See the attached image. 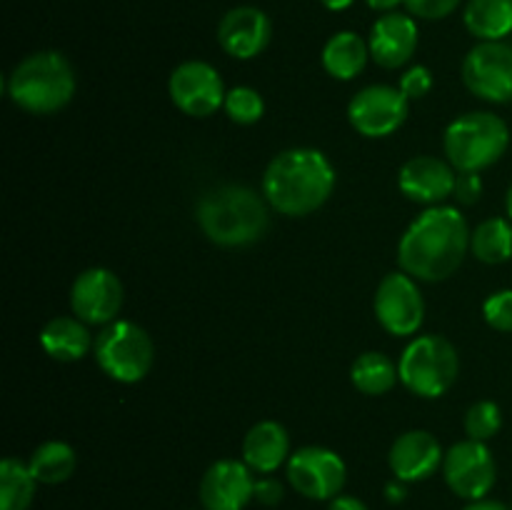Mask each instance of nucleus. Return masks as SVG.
Here are the masks:
<instances>
[{
    "instance_id": "23",
    "label": "nucleus",
    "mask_w": 512,
    "mask_h": 510,
    "mask_svg": "<svg viewBox=\"0 0 512 510\" xmlns=\"http://www.w3.org/2000/svg\"><path fill=\"white\" fill-rule=\"evenodd\" d=\"M463 18L480 43L503 40L512 33V0H470Z\"/></svg>"
},
{
    "instance_id": "17",
    "label": "nucleus",
    "mask_w": 512,
    "mask_h": 510,
    "mask_svg": "<svg viewBox=\"0 0 512 510\" xmlns=\"http://www.w3.org/2000/svg\"><path fill=\"white\" fill-rule=\"evenodd\" d=\"M370 58L383 68L393 70L408 63L418 48V25L413 15L385 13L380 15L370 30Z\"/></svg>"
},
{
    "instance_id": "33",
    "label": "nucleus",
    "mask_w": 512,
    "mask_h": 510,
    "mask_svg": "<svg viewBox=\"0 0 512 510\" xmlns=\"http://www.w3.org/2000/svg\"><path fill=\"white\" fill-rule=\"evenodd\" d=\"M483 193V180H480L478 173H460L458 180H455V198L463 205H473L475 200Z\"/></svg>"
},
{
    "instance_id": "13",
    "label": "nucleus",
    "mask_w": 512,
    "mask_h": 510,
    "mask_svg": "<svg viewBox=\"0 0 512 510\" xmlns=\"http://www.w3.org/2000/svg\"><path fill=\"white\" fill-rule=\"evenodd\" d=\"M170 98L193 118H208L220 105H225V85L218 70L203 60H188L170 75Z\"/></svg>"
},
{
    "instance_id": "15",
    "label": "nucleus",
    "mask_w": 512,
    "mask_h": 510,
    "mask_svg": "<svg viewBox=\"0 0 512 510\" xmlns=\"http://www.w3.org/2000/svg\"><path fill=\"white\" fill-rule=\"evenodd\" d=\"M255 498V480L240 460H218L200 480V503L205 510H243Z\"/></svg>"
},
{
    "instance_id": "38",
    "label": "nucleus",
    "mask_w": 512,
    "mask_h": 510,
    "mask_svg": "<svg viewBox=\"0 0 512 510\" xmlns=\"http://www.w3.org/2000/svg\"><path fill=\"white\" fill-rule=\"evenodd\" d=\"M388 498L395 500V503L405 498V488H403V485H400V480H398V483H390L388 485Z\"/></svg>"
},
{
    "instance_id": "28",
    "label": "nucleus",
    "mask_w": 512,
    "mask_h": 510,
    "mask_svg": "<svg viewBox=\"0 0 512 510\" xmlns=\"http://www.w3.org/2000/svg\"><path fill=\"white\" fill-rule=\"evenodd\" d=\"M225 113L230 115L233 123L240 125H253L263 118L265 103L260 98V93L255 88H248V85H240V88H233L228 95H225Z\"/></svg>"
},
{
    "instance_id": "3",
    "label": "nucleus",
    "mask_w": 512,
    "mask_h": 510,
    "mask_svg": "<svg viewBox=\"0 0 512 510\" xmlns=\"http://www.w3.org/2000/svg\"><path fill=\"white\" fill-rule=\"evenodd\" d=\"M198 223L213 243L225 248L250 245L268 228V208L255 190L245 185H220L198 203Z\"/></svg>"
},
{
    "instance_id": "12",
    "label": "nucleus",
    "mask_w": 512,
    "mask_h": 510,
    "mask_svg": "<svg viewBox=\"0 0 512 510\" xmlns=\"http://www.w3.org/2000/svg\"><path fill=\"white\" fill-rule=\"evenodd\" d=\"M375 315L390 335H413L423 325L425 303L413 275L390 273L380 280L375 293Z\"/></svg>"
},
{
    "instance_id": "36",
    "label": "nucleus",
    "mask_w": 512,
    "mask_h": 510,
    "mask_svg": "<svg viewBox=\"0 0 512 510\" xmlns=\"http://www.w3.org/2000/svg\"><path fill=\"white\" fill-rule=\"evenodd\" d=\"M463 510H508L503 503L498 500H470V505H465Z\"/></svg>"
},
{
    "instance_id": "40",
    "label": "nucleus",
    "mask_w": 512,
    "mask_h": 510,
    "mask_svg": "<svg viewBox=\"0 0 512 510\" xmlns=\"http://www.w3.org/2000/svg\"><path fill=\"white\" fill-rule=\"evenodd\" d=\"M505 208H508V215H510V220H512V185H510L508 195H505Z\"/></svg>"
},
{
    "instance_id": "11",
    "label": "nucleus",
    "mask_w": 512,
    "mask_h": 510,
    "mask_svg": "<svg viewBox=\"0 0 512 510\" xmlns=\"http://www.w3.org/2000/svg\"><path fill=\"white\" fill-rule=\"evenodd\" d=\"M288 480L305 498L333 500L345 485V463L330 448L308 445L288 458Z\"/></svg>"
},
{
    "instance_id": "14",
    "label": "nucleus",
    "mask_w": 512,
    "mask_h": 510,
    "mask_svg": "<svg viewBox=\"0 0 512 510\" xmlns=\"http://www.w3.org/2000/svg\"><path fill=\"white\" fill-rule=\"evenodd\" d=\"M70 305L83 323L110 325L123 308V285L110 270L90 268L75 278Z\"/></svg>"
},
{
    "instance_id": "1",
    "label": "nucleus",
    "mask_w": 512,
    "mask_h": 510,
    "mask_svg": "<svg viewBox=\"0 0 512 510\" xmlns=\"http://www.w3.org/2000/svg\"><path fill=\"white\" fill-rule=\"evenodd\" d=\"M470 248V230L458 208L433 205L410 223L398 245L400 268L425 283L450 278Z\"/></svg>"
},
{
    "instance_id": "31",
    "label": "nucleus",
    "mask_w": 512,
    "mask_h": 510,
    "mask_svg": "<svg viewBox=\"0 0 512 510\" xmlns=\"http://www.w3.org/2000/svg\"><path fill=\"white\" fill-rule=\"evenodd\" d=\"M400 90L408 100H420L433 90V73L425 65H415L400 78Z\"/></svg>"
},
{
    "instance_id": "9",
    "label": "nucleus",
    "mask_w": 512,
    "mask_h": 510,
    "mask_svg": "<svg viewBox=\"0 0 512 510\" xmlns=\"http://www.w3.org/2000/svg\"><path fill=\"white\" fill-rule=\"evenodd\" d=\"M443 475L455 495L465 500H483L493 490L498 468L488 445L468 438L445 453Z\"/></svg>"
},
{
    "instance_id": "20",
    "label": "nucleus",
    "mask_w": 512,
    "mask_h": 510,
    "mask_svg": "<svg viewBox=\"0 0 512 510\" xmlns=\"http://www.w3.org/2000/svg\"><path fill=\"white\" fill-rule=\"evenodd\" d=\"M290 438L275 420H260L243 440V463L255 473H273L288 460Z\"/></svg>"
},
{
    "instance_id": "37",
    "label": "nucleus",
    "mask_w": 512,
    "mask_h": 510,
    "mask_svg": "<svg viewBox=\"0 0 512 510\" xmlns=\"http://www.w3.org/2000/svg\"><path fill=\"white\" fill-rule=\"evenodd\" d=\"M400 3H405V0H368L370 8L380 10V13H393Z\"/></svg>"
},
{
    "instance_id": "24",
    "label": "nucleus",
    "mask_w": 512,
    "mask_h": 510,
    "mask_svg": "<svg viewBox=\"0 0 512 510\" xmlns=\"http://www.w3.org/2000/svg\"><path fill=\"white\" fill-rule=\"evenodd\" d=\"M75 465H78L75 450L63 440H48L40 448H35L28 460L33 478L45 485H58L68 480L75 473Z\"/></svg>"
},
{
    "instance_id": "34",
    "label": "nucleus",
    "mask_w": 512,
    "mask_h": 510,
    "mask_svg": "<svg viewBox=\"0 0 512 510\" xmlns=\"http://www.w3.org/2000/svg\"><path fill=\"white\" fill-rule=\"evenodd\" d=\"M255 500L263 505H278L283 500V485L275 478L255 480Z\"/></svg>"
},
{
    "instance_id": "7",
    "label": "nucleus",
    "mask_w": 512,
    "mask_h": 510,
    "mask_svg": "<svg viewBox=\"0 0 512 510\" xmlns=\"http://www.w3.org/2000/svg\"><path fill=\"white\" fill-rule=\"evenodd\" d=\"M93 348L103 373L118 383H138L153 368V340L130 320H113Z\"/></svg>"
},
{
    "instance_id": "4",
    "label": "nucleus",
    "mask_w": 512,
    "mask_h": 510,
    "mask_svg": "<svg viewBox=\"0 0 512 510\" xmlns=\"http://www.w3.org/2000/svg\"><path fill=\"white\" fill-rule=\"evenodd\" d=\"M75 93V73L65 55L55 50L33 53L15 65L8 78V95L18 108L48 115L65 108Z\"/></svg>"
},
{
    "instance_id": "16",
    "label": "nucleus",
    "mask_w": 512,
    "mask_h": 510,
    "mask_svg": "<svg viewBox=\"0 0 512 510\" xmlns=\"http://www.w3.org/2000/svg\"><path fill=\"white\" fill-rule=\"evenodd\" d=\"M273 35L268 15L253 5H240L228 10L218 25V40L228 55L238 60H250L263 53Z\"/></svg>"
},
{
    "instance_id": "30",
    "label": "nucleus",
    "mask_w": 512,
    "mask_h": 510,
    "mask_svg": "<svg viewBox=\"0 0 512 510\" xmlns=\"http://www.w3.org/2000/svg\"><path fill=\"white\" fill-rule=\"evenodd\" d=\"M483 315L490 328L512 333V290H498L483 305Z\"/></svg>"
},
{
    "instance_id": "26",
    "label": "nucleus",
    "mask_w": 512,
    "mask_h": 510,
    "mask_svg": "<svg viewBox=\"0 0 512 510\" xmlns=\"http://www.w3.org/2000/svg\"><path fill=\"white\" fill-rule=\"evenodd\" d=\"M470 250L490 265L512 258V225L503 218H488L470 233Z\"/></svg>"
},
{
    "instance_id": "5",
    "label": "nucleus",
    "mask_w": 512,
    "mask_h": 510,
    "mask_svg": "<svg viewBox=\"0 0 512 510\" xmlns=\"http://www.w3.org/2000/svg\"><path fill=\"white\" fill-rule=\"evenodd\" d=\"M445 155L458 173H480L505 155L510 130L500 115L468 113L445 130Z\"/></svg>"
},
{
    "instance_id": "32",
    "label": "nucleus",
    "mask_w": 512,
    "mask_h": 510,
    "mask_svg": "<svg viewBox=\"0 0 512 510\" xmlns=\"http://www.w3.org/2000/svg\"><path fill=\"white\" fill-rule=\"evenodd\" d=\"M405 8L410 15L423 20H438L448 18L455 8L460 5V0H405Z\"/></svg>"
},
{
    "instance_id": "39",
    "label": "nucleus",
    "mask_w": 512,
    "mask_h": 510,
    "mask_svg": "<svg viewBox=\"0 0 512 510\" xmlns=\"http://www.w3.org/2000/svg\"><path fill=\"white\" fill-rule=\"evenodd\" d=\"M328 10H345L355 3V0H320Z\"/></svg>"
},
{
    "instance_id": "27",
    "label": "nucleus",
    "mask_w": 512,
    "mask_h": 510,
    "mask_svg": "<svg viewBox=\"0 0 512 510\" xmlns=\"http://www.w3.org/2000/svg\"><path fill=\"white\" fill-rule=\"evenodd\" d=\"M35 483L30 468L18 458L0 463V510H28L35 498Z\"/></svg>"
},
{
    "instance_id": "18",
    "label": "nucleus",
    "mask_w": 512,
    "mask_h": 510,
    "mask_svg": "<svg viewBox=\"0 0 512 510\" xmlns=\"http://www.w3.org/2000/svg\"><path fill=\"white\" fill-rule=\"evenodd\" d=\"M455 168L445 160L433 158V155H418L410 158L400 168V190L415 203L438 205L455 193Z\"/></svg>"
},
{
    "instance_id": "10",
    "label": "nucleus",
    "mask_w": 512,
    "mask_h": 510,
    "mask_svg": "<svg viewBox=\"0 0 512 510\" xmlns=\"http://www.w3.org/2000/svg\"><path fill=\"white\" fill-rule=\"evenodd\" d=\"M410 100L393 85H368L348 105V118L353 128L365 138H385L405 123Z\"/></svg>"
},
{
    "instance_id": "29",
    "label": "nucleus",
    "mask_w": 512,
    "mask_h": 510,
    "mask_svg": "<svg viewBox=\"0 0 512 510\" xmlns=\"http://www.w3.org/2000/svg\"><path fill=\"white\" fill-rule=\"evenodd\" d=\"M500 425H503V413L493 400H480V403L470 405V410L465 413V433L470 440L485 443L498 433Z\"/></svg>"
},
{
    "instance_id": "19",
    "label": "nucleus",
    "mask_w": 512,
    "mask_h": 510,
    "mask_svg": "<svg viewBox=\"0 0 512 510\" xmlns=\"http://www.w3.org/2000/svg\"><path fill=\"white\" fill-rule=\"evenodd\" d=\"M390 470L400 483H415L425 480L443 465L445 453L438 438L428 430H410L400 435L390 448Z\"/></svg>"
},
{
    "instance_id": "8",
    "label": "nucleus",
    "mask_w": 512,
    "mask_h": 510,
    "mask_svg": "<svg viewBox=\"0 0 512 510\" xmlns=\"http://www.w3.org/2000/svg\"><path fill=\"white\" fill-rule=\"evenodd\" d=\"M463 80L478 98L490 103H510L512 45L503 40H483L475 45L463 63Z\"/></svg>"
},
{
    "instance_id": "21",
    "label": "nucleus",
    "mask_w": 512,
    "mask_h": 510,
    "mask_svg": "<svg viewBox=\"0 0 512 510\" xmlns=\"http://www.w3.org/2000/svg\"><path fill=\"white\" fill-rule=\"evenodd\" d=\"M40 345H43L45 353L55 360H63V363H73L80 360L90 350L93 338H90L88 328L80 318H68V315H60L53 318L40 333Z\"/></svg>"
},
{
    "instance_id": "6",
    "label": "nucleus",
    "mask_w": 512,
    "mask_h": 510,
    "mask_svg": "<svg viewBox=\"0 0 512 510\" xmlns=\"http://www.w3.org/2000/svg\"><path fill=\"white\" fill-rule=\"evenodd\" d=\"M460 360L453 343L440 335H420L403 350L398 363L400 383L420 398H440L453 388Z\"/></svg>"
},
{
    "instance_id": "41",
    "label": "nucleus",
    "mask_w": 512,
    "mask_h": 510,
    "mask_svg": "<svg viewBox=\"0 0 512 510\" xmlns=\"http://www.w3.org/2000/svg\"><path fill=\"white\" fill-rule=\"evenodd\" d=\"M510 510H512V508H510Z\"/></svg>"
},
{
    "instance_id": "35",
    "label": "nucleus",
    "mask_w": 512,
    "mask_h": 510,
    "mask_svg": "<svg viewBox=\"0 0 512 510\" xmlns=\"http://www.w3.org/2000/svg\"><path fill=\"white\" fill-rule=\"evenodd\" d=\"M328 510H368V505L363 500L353 498V495H335L330 500V508Z\"/></svg>"
},
{
    "instance_id": "2",
    "label": "nucleus",
    "mask_w": 512,
    "mask_h": 510,
    "mask_svg": "<svg viewBox=\"0 0 512 510\" xmlns=\"http://www.w3.org/2000/svg\"><path fill=\"white\" fill-rule=\"evenodd\" d=\"M333 163L320 150L293 148L275 155L263 175V195L278 213L308 215L333 195Z\"/></svg>"
},
{
    "instance_id": "22",
    "label": "nucleus",
    "mask_w": 512,
    "mask_h": 510,
    "mask_svg": "<svg viewBox=\"0 0 512 510\" xmlns=\"http://www.w3.org/2000/svg\"><path fill=\"white\" fill-rule=\"evenodd\" d=\"M370 48L358 33L353 30H343V33H335L333 38L325 43L323 48V68L328 70V75L338 80H353L355 75H360V70L368 63Z\"/></svg>"
},
{
    "instance_id": "25",
    "label": "nucleus",
    "mask_w": 512,
    "mask_h": 510,
    "mask_svg": "<svg viewBox=\"0 0 512 510\" xmlns=\"http://www.w3.org/2000/svg\"><path fill=\"white\" fill-rule=\"evenodd\" d=\"M398 378V365L383 353H363L350 370V380L365 395H385Z\"/></svg>"
}]
</instances>
